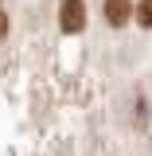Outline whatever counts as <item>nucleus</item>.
<instances>
[{
  "instance_id": "1",
  "label": "nucleus",
  "mask_w": 152,
  "mask_h": 156,
  "mask_svg": "<svg viewBox=\"0 0 152 156\" xmlns=\"http://www.w3.org/2000/svg\"><path fill=\"white\" fill-rule=\"evenodd\" d=\"M58 27H62L66 35H78V31L86 27V0H62V8H58Z\"/></svg>"
},
{
  "instance_id": "2",
  "label": "nucleus",
  "mask_w": 152,
  "mask_h": 156,
  "mask_svg": "<svg viewBox=\"0 0 152 156\" xmlns=\"http://www.w3.org/2000/svg\"><path fill=\"white\" fill-rule=\"evenodd\" d=\"M129 16H133V4H129V0H105V20H109L113 27L129 23Z\"/></svg>"
},
{
  "instance_id": "3",
  "label": "nucleus",
  "mask_w": 152,
  "mask_h": 156,
  "mask_svg": "<svg viewBox=\"0 0 152 156\" xmlns=\"http://www.w3.org/2000/svg\"><path fill=\"white\" fill-rule=\"evenodd\" d=\"M136 20H140V27H152V0L136 4Z\"/></svg>"
},
{
  "instance_id": "4",
  "label": "nucleus",
  "mask_w": 152,
  "mask_h": 156,
  "mask_svg": "<svg viewBox=\"0 0 152 156\" xmlns=\"http://www.w3.org/2000/svg\"><path fill=\"white\" fill-rule=\"evenodd\" d=\"M8 35V16H4V12H0V39Z\"/></svg>"
}]
</instances>
